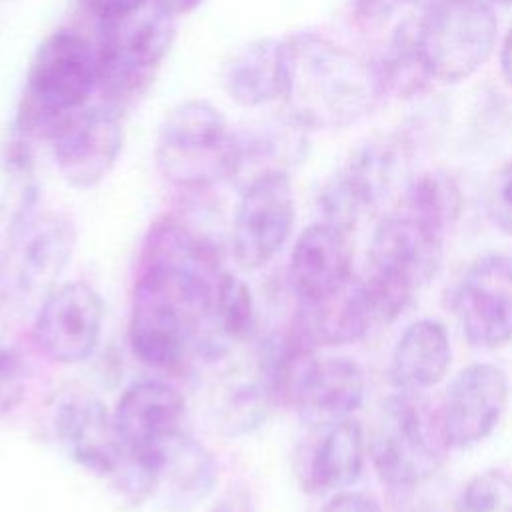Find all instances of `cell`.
Returning a JSON list of instances; mask_svg holds the SVG:
<instances>
[{"label": "cell", "instance_id": "30bf717a", "mask_svg": "<svg viewBox=\"0 0 512 512\" xmlns=\"http://www.w3.org/2000/svg\"><path fill=\"white\" fill-rule=\"evenodd\" d=\"M170 284L196 316H208L218 278L222 274L214 244L186 226L164 216L158 218L142 244L140 268Z\"/></svg>", "mask_w": 512, "mask_h": 512}, {"label": "cell", "instance_id": "1f68e13d", "mask_svg": "<svg viewBox=\"0 0 512 512\" xmlns=\"http://www.w3.org/2000/svg\"><path fill=\"white\" fill-rule=\"evenodd\" d=\"M28 368L16 344L0 338V416L12 412L26 394Z\"/></svg>", "mask_w": 512, "mask_h": 512}, {"label": "cell", "instance_id": "74e56055", "mask_svg": "<svg viewBox=\"0 0 512 512\" xmlns=\"http://www.w3.org/2000/svg\"><path fill=\"white\" fill-rule=\"evenodd\" d=\"M498 60H500V70L502 76L506 80V84L512 88V24L508 26L502 42H500V52H498Z\"/></svg>", "mask_w": 512, "mask_h": 512}, {"label": "cell", "instance_id": "ac0fdd59", "mask_svg": "<svg viewBox=\"0 0 512 512\" xmlns=\"http://www.w3.org/2000/svg\"><path fill=\"white\" fill-rule=\"evenodd\" d=\"M186 400L178 388L142 380L124 390L112 414L120 448L134 454L160 452L178 432Z\"/></svg>", "mask_w": 512, "mask_h": 512}, {"label": "cell", "instance_id": "ba28073f", "mask_svg": "<svg viewBox=\"0 0 512 512\" xmlns=\"http://www.w3.org/2000/svg\"><path fill=\"white\" fill-rule=\"evenodd\" d=\"M76 246V226L62 212H36L4 234L0 298L10 308L42 302L66 270Z\"/></svg>", "mask_w": 512, "mask_h": 512}, {"label": "cell", "instance_id": "9c48e42d", "mask_svg": "<svg viewBox=\"0 0 512 512\" xmlns=\"http://www.w3.org/2000/svg\"><path fill=\"white\" fill-rule=\"evenodd\" d=\"M408 144L400 134H386L358 144L346 164L324 184L320 212L324 222L350 232L394 188L406 166Z\"/></svg>", "mask_w": 512, "mask_h": 512}, {"label": "cell", "instance_id": "8d00e7d4", "mask_svg": "<svg viewBox=\"0 0 512 512\" xmlns=\"http://www.w3.org/2000/svg\"><path fill=\"white\" fill-rule=\"evenodd\" d=\"M208 512H254V502L248 486L242 482H234Z\"/></svg>", "mask_w": 512, "mask_h": 512}, {"label": "cell", "instance_id": "d590c367", "mask_svg": "<svg viewBox=\"0 0 512 512\" xmlns=\"http://www.w3.org/2000/svg\"><path fill=\"white\" fill-rule=\"evenodd\" d=\"M80 6L92 14L96 20L104 22L116 16H124L136 8H140L142 4H146L148 0H78Z\"/></svg>", "mask_w": 512, "mask_h": 512}, {"label": "cell", "instance_id": "44dd1931", "mask_svg": "<svg viewBox=\"0 0 512 512\" xmlns=\"http://www.w3.org/2000/svg\"><path fill=\"white\" fill-rule=\"evenodd\" d=\"M372 322L362 280L354 276L336 292L300 302L290 336L308 348L342 346L360 340Z\"/></svg>", "mask_w": 512, "mask_h": 512}, {"label": "cell", "instance_id": "cb8c5ba5", "mask_svg": "<svg viewBox=\"0 0 512 512\" xmlns=\"http://www.w3.org/2000/svg\"><path fill=\"white\" fill-rule=\"evenodd\" d=\"M364 466V434L352 416L324 426V434L306 458L300 482L310 494H326L354 484Z\"/></svg>", "mask_w": 512, "mask_h": 512}, {"label": "cell", "instance_id": "60d3db41", "mask_svg": "<svg viewBox=\"0 0 512 512\" xmlns=\"http://www.w3.org/2000/svg\"><path fill=\"white\" fill-rule=\"evenodd\" d=\"M490 4H498V6H512V0H488Z\"/></svg>", "mask_w": 512, "mask_h": 512}, {"label": "cell", "instance_id": "5b68a950", "mask_svg": "<svg viewBox=\"0 0 512 512\" xmlns=\"http://www.w3.org/2000/svg\"><path fill=\"white\" fill-rule=\"evenodd\" d=\"M156 166L168 182L188 190L232 180L234 142L222 112L202 98L178 102L160 126Z\"/></svg>", "mask_w": 512, "mask_h": 512}, {"label": "cell", "instance_id": "ffe728a7", "mask_svg": "<svg viewBox=\"0 0 512 512\" xmlns=\"http://www.w3.org/2000/svg\"><path fill=\"white\" fill-rule=\"evenodd\" d=\"M54 430L68 456L84 470L102 478L114 474L122 448L114 418L100 400L88 396L64 400L54 414Z\"/></svg>", "mask_w": 512, "mask_h": 512}, {"label": "cell", "instance_id": "277c9868", "mask_svg": "<svg viewBox=\"0 0 512 512\" xmlns=\"http://www.w3.org/2000/svg\"><path fill=\"white\" fill-rule=\"evenodd\" d=\"M442 244L444 238L402 210L378 222L368 250V276L362 280L372 320H394L408 306L414 290L438 274Z\"/></svg>", "mask_w": 512, "mask_h": 512}, {"label": "cell", "instance_id": "f546056e", "mask_svg": "<svg viewBox=\"0 0 512 512\" xmlns=\"http://www.w3.org/2000/svg\"><path fill=\"white\" fill-rule=\"evenodd\" d=\"M460 512H512V480L500 470L478 472L462 488Z\"/></svg>", "mask_w": 512, "mask_h": 512}, {"label": "cell", "instance_id": "e0dca14e", "mask_svg": "<svg viewBox=\"0 0 512 512\" xmlns=\"http://www.w3.org/2000/svg\"><path fill=\"white\" fill-rule=\"evenodd\" d=\"M364 392V374L354 360L316 358L310 352L294 376L286 404L304 422L324 428L350 418L360 408Z\"/></svg>", "mask_w": 512, "mask_h": 512}, {"label": "cell", "instance_id": "603a6c76", "mask_svg": "<svg viewBox=\"0 0 512 512\" xmlns=\"http://www.w3.org/2000/svg\"><path fill=\"white\" fill-rule=\"evenodd\" d=\"M452 348L444 326L416 320L404 328L390 358V380L402 392L418 394L436 386L448 372Z\"/></svg>", "mask_w": 512, "mask_h": 512}, {"label": "cell", "instance_id": "e575fe53", "mask_svg": "<svg viewBox=\"0 0 512 512\" xmlns=\"http://www.w3.org/2000/svg\"><path fill=\"white\" fill-rule=\"evenodd\" d=\"M320 512H382V508L368 494L338 492L320 508Z\"/></svg>", "mask_w": 512, "mask_h": 512}, {"label": "cell", "instance_id": "9a60e30c", "mask_svg": "<svg viewBox=\"0 0 512 512\" xmlns=\"http://www.w3.org/2000/svg\"><path fill=\"white\" fill-rule=\"evenodd\" d=\"M102 318L100 294L86 282H68L40 302L32 330L34 340L48 358L74 364L96 348Z\"/></svg>", "mask_w": 512, "mask_h": 512}, {"label": "cell", "instance_id": "ab89813d", "mask_svg": "<svg viewBox=\"0 0 512 512\" xmlns=\"http://www.w3.org/2000/svg\"><path fill=\"white\" fill-rule=\"evenodd\" d=\"M404 2H408V4H412V6H418V8H428L430 4H434V2H438V0H404Z\"/></svg>", "mask_w": 512, "mask_h": 512}, {"label": "cell", "instance_id": "52a82bcc", "mask_svg": "<svg viewBox=\"0 0 512 512\" xmlns=\"http://www.w3.org/2000/svg\"><path fill=\"white\" fill-rule=\"evenodd\" d=\"M416 38L432 80L458 84L474 76L498 42L488 0H438L416 20Z\"/></svg>", "mask_w": 512, "mask_h": 512}, {"label": "cell", "instance_id": "8fae6325", "mask_svg": "<svg viewBox=\"0 0 512 512\" xmlns=\"http://www.w3.org/2000/svg\"><path fill=\"white\" fill-rule=\"evenodd\" d=\"M294 192L288 172H268L242 186L230 246L244 270H260L284 248L294 226Z\"/></svg>", "mask_w": 512, "mask_h": 512}, {"label": "cell", "instance_id": "484cf974", "mask_svg": "<svg viewBox=\"0 0 512 512\" xmlns=\"http://www.w3.org/2000/svg\"><path fill=\"white\" fill-rule=\"evenodd\" d=\"M288 116L278 124L256 126L232 132L234 142V172L232 178L248 184L268 172H288V166L298 162L306 148V134Z\"/></svg>", "mask_w": 512, "mask_h": 512}, {"label": "cell", "instance_id": "8992f818", "mask_svg": "<svg viewBox=\"0 0 512 512\" xmlns=\"http://www.w3.org/2000/svg\"><path fill=\"white\" fill-rule=\"evenodd\" d=\"M446 448L438 410L432 412L416 394L400 392L382 404L370 454L388 488L412 490L430 480Z\"/></svg>", "mask_w": 512, "mask_h": 512}, {"label": "cell", "instance_id": "7402d4cb", "mask_svg": "<svg viewBox=\"0 0 512 512\" xmlns=\"http://www.w3.org/2000/svg\"><path fill=\"white\" fill-rule=\"evenodd\" d=\"M216 482L210 450L186 432H178L160 454L154 498L166 512H188L200 504Z\"/></svg>", "mask_w": 512, "mask_h": 512}, {"label": "cell", "instance_id": "7c38bea8", "mask_svg": "<svg viewBox=\"0 0 512 512\" xmlns=\"http://www.w3.org/2000/svg\"><path fill=\"white\" fill-rule=\"evenodd\" d=\"M196 316L184 300L156 274L138 270L132 292L130 346L152 368L176 366L188 346Z\"/></svg>", "mask_w": 512, "mask_h": 512}, {"label": "cell", "instance_id": "d6a6232c", "mask_svg": "<svg viewBox=\"0 0 512 512\" xmlns=\"http://www.w3.org/2000/svg\"><path fill=\"white\" fill-rule=\"evenodd\" d=\"M492 222L508 236H512V162L504 164L492 178L486 198Z\"/></svg>", "mask_w": 512, "mask_h": 512}, {"label": "cell", "instance_id": "4dcf8cb0", "mask_svg": "<svg viewBox=\"0 0 512 512\" xmlns=\"http://www.w3.org/2000/svg\"><path fill=\"white\" fill-rule=\"evenodd\" d=\"M270 396L262 384H246L234 392L222 414L226 434H244L256 428L266 418Z\"/></svg>", "mask_w": 512, "mask_h": 512}, {"label": "cell", "instance_id": "6da1fadb", "mask_svg": "<svg viewBox=\"0 0 512 512\" xmlns=\"http://www.w3.org/2000/svg\"><path fill=\"white\" fill-rule=\"evenodd\" d=\"M282 44L286 116L304 130H344L382 102L374 62L354 50L320 32H294Z\"/></svg>", "mask_w": 512, "mask_h": 512}, {"label": "cell", "instance_id": "5bb4252c", "mask_svg": "<svg viewBox=\"0 0 512 512\" xmlns=\"http://www.w3.org/2000/svg\"><path fill=\"white\" fill-rule=\"evenodd\" d=\"M454 312L474 346L496 348L512 338V258L484 254L454 290Z\"/></svg>", "mask_w": 512, "mask_h": 512}, {"label": "cell", "instance_id": "2e32d148", "mask_svg": "<svg viewBox=\"0 0 512 512\" xmlns=\"http://www.w3.org/2000/svg\"><path fill=\"white\" fill-rule=\"evenodd\" d=\"M508 402V378L496 364H470L446 388L438 408L448 448H470L498 424Z\"/></svg>", "mask_w": 512, "mask_h": 512}, {"label": "cell", "instance_id": "3957f363", "mask_svg": "<svg viewBox=\"0 0 512 512\" xmlns=\"http://www.w3.org/2000/svg\"><path fill=\"white\" fill-rule=\"evenodd\" d=\"M176 38V18L154 0L100 22L96 44V90L116 110L132 104L154 82Z\"/></svg>", "mask_w": 512, "mask_h": 512}, {"label": "cell", "instance_id": "d4e9b609", "mask_svg": "<svg viewBox=\"0 0 512 512\" xmlns=\"http://www.w3.org/2000/svg\"><path fill=\"white\" fill-rule=\"evenodd\" d=\"M222 86L240 106H264L284 92V44L256 38L240 46L222 68Z\"/></svg>", "mask_w": 512, "mask_h": 512}, {"label": "cell", "instance_id": "4316f807", "mask_svg": "<svg viewBox=\"0 0 512 512\" xmlns=\"http://www.w3.org/2000/svg\"><path fill=\"white\" fill-rule=\"evenodd\" d=\"M374 68L384 96L408 100L428 90L434 80L418 46L416 20H406L396 28Z\"/></svg>", "mask_w": 512, "mask_h": 512}, {"label": "cell", "instance_id": "836d02e7", "mask_svg": "<svg viewBox=\"0 0 512 512\" xmlns=\"http://www.w3.org/2000/svg\"><path fill=\"white\" fill-rule=\"evenodd\" d=\"M404 0H352V18L362 28L384 24Z\"/></svg>", "mask_w": 512, "mask_h": 512}, {"label": "cell", "instance_id": "d6986e66", "mask_svg": "<svg viewBox=\"0 0 512 512\" xmlns=\"http://www.w3.org/2000/svg\"><path fill=\"white\" fill-rule=\"evenodd\" d=\"M288 276L300 302L320 300L342 288L352 278L348 232L324 220L304 228L292 248Z\"/></svg>", "mask_w": 512, "mask_h": 512}, {"label": "cell", "instance_id": "83f0119b", "mask_svg": "<svg viewBox=\"0 0 512 512\" xmlns=\"http://www.w3.org/2000/svg\"><path fill=\"white\" fill-rule=\"evenodd\" d=\"M460 208L462 196L458 184L444 170L420 172L406 184L402 212L440 238L454 226Z\"/></svg>", "mask_w": 512, "mask_h": 512}, {"label": "cell", "instance_id": "4fadbf2b", "mask_svg": "<svg viewBox=\"0 0 512 512\" xmlns=\"http://www.w3.org/2000/svg\"><path fill=\"white\" fill-rule=\"evenodd\" d=\"M50 144L62 178L74 188H94L114 170L124 128L116 110L84 106L60 122Z\"/></svg>", "mask_w": 512, "mask_h": 512}, {"label": "cell", "instance_id": "f1b7e54d", "mask_svg": "<svg viewBox=\"0 0 512 512\" xmlns=\"http://www.w3.org/2000/svg\"><path fill=\"white\" fill-rule=\"evenodd\" d=\"M208 316L214 318L224 336L232 340H246L256 322L254 300L248 284L232 272H222Z\"/></svg>", "mask_w": 512, "mask_h": 512}, {"label": "cell", "instance_id": "f35d334b", "mask_svg": "<svg viewBox=\"0 0 512 512\" xmlns=\"http://www.w3.org/2000/svg\"><path fill=\"white\" fill-rule=\"evenodd\" d=\"M164 12H168L170 16L178 18V16H184V14H190L194 12L204 0H154Z\"/></svg>", "mask_w": 512, "mask_h": 512}, {"label": "cell", "instance_id": "7a4b0ae2", "mask_svg": "<svg viewBox=\"0 0 512 512\" xmlns=\"http://www.w3.org/2000/svg\"><path fill=\"white\" fill-rule=\"evenodd\" d=\"M96 82V48L76 30H54L30 60L16 130L50 140L66 116L86 106Z\"/></svg>", "mask_w": 512, "mask_h": 512}]
</instances>
